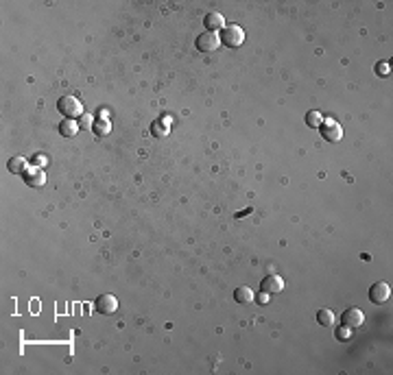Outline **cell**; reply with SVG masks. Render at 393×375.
Wrapping results in <instances>:
<instances>
[{"label":"cell","mask_w":393,"mask_h":375,"mask_svg":"<svg viewBox=\"0 0 393 375\" xmlns=\"http://www.w3.org/2000/svg\"><path fill=\"white\" fill-rule=\"evenodd\" d=\"M57 111L61 113L63 118H81L83 116V107H81V101L75 99V96H61L57 101Z\"/></svg>","instance_id":"6da1fadb"},{"label":"cell","mask_w":393,"mask_h":375,"mask_svg":"<svg viewBox=\"0 0 393 375\" xmlns=\"http://www.w3.org/2000/svg\"><path fill=\"white\" fill-rule=\"evenodd\" d=\"M221 42H223L227 48H238L243 46L245 42V31L238 27V24H229V27H225L223 31H221Z\"/></svg>","instance_id":"7a4b0ae2"},{"label":"cell","mask_w":393,"mask_h":375,"mask_svg":"<svg viewBox=\"0 0 393 375\" xmlns=\"http://www.w3.org/2000/svg\"><path fill=\"white\" fill-rule=\"evenodd\" d=\"M321 129V135L325 137L328 142H339L341 137H343V129H341V125L337 120H332V118H325L323 120V125L319 127Z\"/></svg>","instance_id":"3957f363"},{"label":"cell","mask_w":393,"mask_h":375,"mask_svg":"<svg viewBox=\"0 0 393 375\" xmlns=\"http://www.w3.org/2000/svg\"><path fill=\"white\" fill-rule=\"evenodd\" d=\"M196 51H201V53H212V51H216L219 44H221V39L216 33H210V31H206V33H201L199 37H196Z\"/></svg>","instance_id":"277c9868"},{"label":"cell","mask_w":393,"mask_h":375,"mask_svg":"<svg viewBox=\"0 0 393 375\" xmlns=\"http://www.w3.org/2000/svg\"><path fill=\"white\" fill-rule=\"evenodd\" d=\"M94 310L98 314H114L118 310V301H116V297L114 295H101V297H96V301H94Z\"/></svg>","instance_id":"5b68a950"},{"label":"cell","mask_w":393,"mask_h":375,"mask_svg":"<svg viewBox=\"0 0 393 375\" xmlns=\"http://www.w3.org/2000/svg\"><path fill=\"white\" fill-rule=\"evenodd\" d=\"M391 297V286L387 282H376L372 284V288H369V299L374 301V303H384V301H389Z\"/></svg>","instance_id":"8992f818"},{"label":"cell","mask_w":393,"mask_h":375,"mask_svg":"<svg viewBox=\"0 0 393 375\" xmlns=\"http://www.w3.org/2000/svg\"><path fill=\"white\" fill-rule=\"evenodd\" d=\"M260 290L267 292V295H277V292L284 290V279L280 275H267L265 279L260 282Z\"/></svg>","instance_id":"52a82bcc"},{"label":"cell","mask_w":393,"mask_h":375,"mask_svg":"<svg viewBox=\"0 0 393 375\" xmlns=\"http://www.w3.org/2000/svg\"><path fill=\"white\" fill-rule=\"evenodd\" d=\"M341 323L345 325V327H350V330L360 327V325L365 323V314L360 312L358 308H350V310H345V312L341 314Z\"/></svg>","instance_id":"ba28073f"},{"label":"cell","mask_w":393,"mask_h":375,"mask_svg":"<svg viewBox=\"0 0 393 375\" xmlns=\"http://www.w3.org/2000/svg\"><path fill=\"white\" fill-rule=\"evenodd\" d=\"M24 181H27L29 188H42L46 183V173L42 168H37V166H33V168H27L24 170Z\"/></svg>","instance_id":"9c48e42d"},{"label":"cell","mask_w":393,"mask_h":375,"mask_svg":"<svg viewBox=\"0 0 393 375\" xmlns=\"http://www.w3.org/2000/svg\"><path fill=\"white\" fill-rule=\"evenodd\" d=\"M203 27H206V31H210V33H214V31H223L225 29L223 13H216V11L206 13V18H203Z\"/></svg>","instance_id":"30bf717a"},{"label":"cell","mask_w":393,"mask_h":375,"mask_svg":"<svg viewBox=\"0 0 393 375\" xmlns=\"http://www.w3.org/2000/svg\"><path fill=\"white\" fill-rule=\"evenodd\" d=\"M79 122L77 120H72V118H63L61 122H59V133L63 135V137H75L77 133H79Z\"/></svg>","instance_id":"8fae6325"},{"label":"cell","mask_w":393,"mask_h":375,"mask_svg":"<svg viewBox=\"0 0 393 375\" xmlns=\"http://www.w3.org/2000/svg\"><path fill=\"white\" fill-rule=\"evenodd\" d=\"M168 125H170V118H168V116L153 120V125H151V135H153V137H164V135H168Z\"/></svg>","instance_id":"7c38bea8"},{"label":"cell","mask_w":393,"mask_h":375,"mask_svg":"<svg viewBox=\"0 0 393 375\" xmlns=\"http://www.w3.org/2000/svg\"><path fill=\"white\" fill-rule=\"evenodd\" d=\"M92 131H94V135H98V137L107 135V133L112 131V125H110V120H107V118H94Z\"/></svg>","instance_id":"4fadbf2b"},{"label":"cell","mask_w":393,"mask_h":375,"mask_svg":"<svg viewBox=\"0 0 393 375\" xmlns=\"http://www.w3.org/2000/svg\"><path fill=\"white\" fill-rule=\"evenodd\" d=\"M234 299L238 301V303H251L253 301V290L249 286H238L234 290Z\"/></svg>","instance_id":"5bb4252c"},{"label":"cell","mask_w":393,"mask_h":375,"mask_svg":"<svg viewBox=\"0 0 393 375\" xmlns=\"http://www.w3.org/2000/svg\"><path fill=\"white\" fill-rule=\"evenodd\" d=\"M7 168H9V173H13V175H24V170H27V161H24V157H11Z\"/></svg>","instance_id":"9a60e30c"},{"label":"cell","mask_w":393,"mask_h":375,"mask_svg":"<svg viewBox=\"0 0 393 375\" xmlns=\"http://www.w3.org/2000/svg\"><path fill=\"white\" fill-rule=\"evenodd\" d=\"M317 321H319V325H323V327H332L334 325V312L332 310H319L317 312Z\"/></svg>","instance_id":"2e32d148"},{"label":"cell","mask_w":393,"mask_h":375,"mask_svg":"<svg viewBox=\"0 0 393 375\" xmlns=\"http://www.w3.org/2000/svg\"><path fill=\"white\" fill-rule=\"evenodd\" d=\"M323 113L321 111H308L306 113V125L308 127H313V129H319V127H321L323 125Z\"/></svg>","instance_id":"e0dca14e"},{"label":"cell","mask_w":393,"mask_h":375,"mask_svg":"<svg viewBox=\"0 0 393 375\" xmlns=\"http://www.w3.org/2000/svg\"><path fill=\"white\" fill-rule=\"evenodd\" d=\"M376 72H378L380 77H387L389 72H391V66H389L387 61H378V66H376Z\"/></svg>","instance_id":"ac0fdd59"},{"label":"cell","mask_w":393,"mask_h":375,"mask_svg":"<svg viewBox=\"0 0 393 375\" xmlns=\"http://www.w3.org/2000/svg\"><path fill=\"white\" fill-rule=\"evenodd\" d=\"M92 125H94L92 116H85V113H83V116L79 118V127H81V129H92Z\"/></svg>","instance_id":"d6986e66"},{"label":"cell","mask_w":393,"mask_h":375,"mask_svg":"<svg viewBox=\"0 0 393 375\" xmlns=\"http://www.w3.org/2000/svg\"><path fill=\"white\" fill-rule=\"evenodd\" d=\"M350 332H352V330H350V327H345V325H343V327H339V330H337V338H341V340H347V338H350Z\"/></svg>","instance_id":"ffe728a7"},{"label":"cell","mask_w":393,"mask_h":375,"mask_svg":"<svg viewBox=\"0 0 393 375\" xmlns=\"http://www.w3.org/2000/svg\"><path fill=\"white\" fill-rule=\"evenodd\" d=\"M269 299H271V295H267V292H262V295L258 297L260 303H269Z\"/></svg>","instance_id":"44dd1931"}]
</instances>
